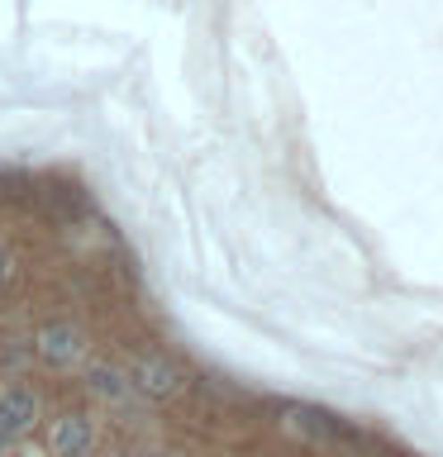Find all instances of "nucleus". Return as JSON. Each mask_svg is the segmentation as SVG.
<instances>
[{"label":"nucleus","mask_w":443,"mask_h":457,"mask_svg":"<svg viewBox=\"0 0 443 457\" xmlns=\"http://www.w3.org/2000/svg\"><path fill=\"white\" fill-rule=\"evenodd\" d=\"M124 377L138 391V400H171V395H181V386H186L181 367L167 362L163 353H138L134 362L124 367Z\"/></svg>","instance_id":"f257e3e1"},{"label":"nucleus","mask_w":443,"mask_h":457,"mask_svg":"<svg viewBox=\"0 0 443 457\" xmlns=\"http://www.w3.org/2000/svg\"><path fill=\"white\" fill-rule=\"evenodd\" d=\"M34 357L43 367H71L86 357V334L77 324H43L34 338Z\"/></svg>","instance_id":"f03ea898"},{"label":"nucleus","mask_w":443,"mask_h":457,"mask_svg":"<svg viewBox=\"0 0 443 457\" xmlns=\"http://www.w3.org/2000/svg\"><path fill=\"white\" fill-rule=\"evenodd\" d=\"M34 424H38V395L29 391V386H5V391H0V438L14 443Z\"/></svg>","instance_id":"7ed1b4c3"},{"label":"nucleus","mask_w":443,"mask_h":457,"mask_svg":"<svg viewBox=\"0 0 443 457\" xmlns=\"http://www.w3.org/2000/svg\"><path fill=\"white\" fill-rule=\"evenodd\" d=\"M96 448V424L86 414H63L53 424V457H86Z\"/></svg>","instance_id":"20e7f679"},{"label":"nucleus","mask_w":443,"mask_h":457,"mask_svg":"<svg viewBox=\"0 0 443 457\" xmlns=\"http://www.w3.org/2000/svg\"><path fill=\"white\" fill-rule=\"evenodd\" d=\"M86 386L100 395V400H110V405H134L138 391L129 386V377L120 367H105V362H91V371H86Z\"/></svg>","instance_id":"39448f33"},{"label":"nucleus","mask_w":443,"mask_h":457,"mask_svg":"<svg viewBox=\"0 0 443 457\" xmlns=\"http://www.w3.org/2000/svg\"><path fill=\"white\" fill-rule=\"evenodd\" d=\"M281 420H286V428H291V434L310 438V443H334V434H339V424L329 420V414L310 410V405H291V410L281 414Z\"/></svg>","instance_id":"423d86ee"},{"label":"nucleus","mask_w":443,"mask_h":457,"mask_svg":"<svg viewBox=\"0 0 443 457\" xmlns=\"http://www.w3.org/2000/svg\"><path fill=\"white\" fill-rule=\"evenodd\" d=\"M14 277H20V262H14V253H10V248H0V291H5Z\"/></svg>","instance_id":"0eeeda50"},{"label":"nucleus","mask_w":443,"mask_h":457,"mask_svg":"<svg viewBox=\"0 0 443 457\" xmlns=\"http://www.w3.org/2000/svg\"><path fill=\"white\" fill-rule=\"evenodd\" d=\"M343 457H367V453H343Z\"/></svg>","instance_id":"6e6552de"},{"label":"nucleus","mask_w":443,"mask_h":457,"mask_svg":"<svg viewBox=\"0 0 443 457\" xmlns=\"http://www.w3.org/2000/svg\"><path fill=\"white\" fill-rule=\"evenodd\" d=\"M0 448H5V438H0Z\"/></svg>","instance_id":"1a4fd4ad"}]
</instances>
